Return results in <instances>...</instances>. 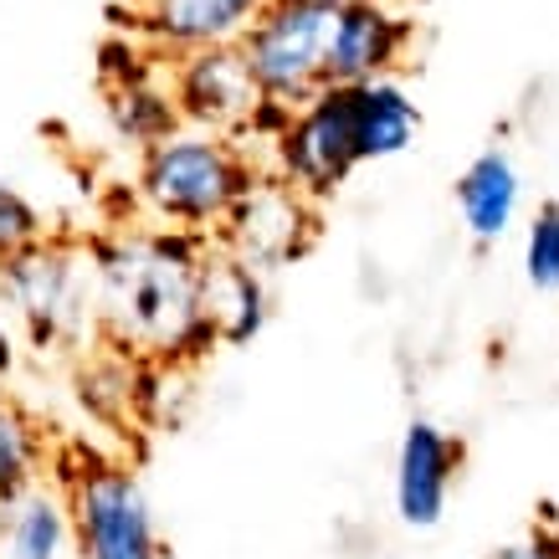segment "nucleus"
<instances>
[{"mask_svg":"<svg viewBox=\"0 0 559 559\" xmlns=\"http://www.w3.org/2000/svg\"><path fill=\"white\" fill-rule=\"evenodd\" d=\"M103 272L108 319L139 349L175 359H201L221 344L216 319L205 313V247L201 231L170 226L154 237H123L93 247Z\"/></svg>","mask_w":559,"mask_h":559,"instance_id":"f257e3e1","label":"nucleus"},{"mask_svg":"<svg viewBox=\"0 0 559 559\" xmlns=\"http://www.w3.org/2000/svg\"><path fill=\"white\" fill-rule=\"evenodd\" d=\"M267 175L257 170V159L237 144V134L216 129H175L139 159V201L150 205V216L186 226V231H211L226 226Z\"/></svg>","mask_w":559,"mask_h":559,"instance_id":"f03ea898","label":"nucleus"},{"mask_svg":"<svg viewBox=\"0 0 559 559\" xmlns=\"http://www.w3.org/2000/svg\"><path fill=\"white\" fill-rule=\"evenodd\" d=\"M340 5L329 0H267L241 32V57L252 68L262 98L298 108L329 83V41Z\"/></svg>","mask_w":559,"mask_h":559,"instance_id":"7ed1b4c3","label":"nucleus"},{"mask_svg":"<svg viewBox=\"0 0 559 559\" xmlns=\"http://www.w3.org/2000/svg\"><path fill=\"white\" fill-rule=\"evenodd\" d=\"M359 87L323 83L308 103L293 108V123L272 144V175L323 201L359 170Z\"/></svg>","mask_w":559,"mask_h":559,"instance_id":"20e7f679","label":"nucleus"},{"mask_svg":"<svg viewBox=\"0 0 559 559\" xmlns=\"http://www.w3.org/2000/svg\"><path fill=\"white\" fill-rule=\"evenodd\" d=\"M68 509L78 559H165L150 498L119 462L87 467L68 488Z\"/></svg>","mask_w":559,"mask_h":559,"instance_id":"39448f33","label":"nucleus"},{"mask_svg":"<svg viewBox=\"0 0 559 559\" xmlns=\"http://www.w3.org/2000/svg\"><path fill=\"white\" fill-rule=\"evenodd\" d=\"M170 93L180 103L186 123L216 129V134H247L257 103H262V87H257L237 41L170 57Z\"/></svg>","mask_w":559,"mask_h":559,"instance_id":"423d86ee","label":"nucleus"},{"mask_svg":"<svg viewBox=\"0 0 559 559\" xmlns=\"http://www.w3.org/2000/svg\"><path fill=\"white\" fill-rule=\"evenodd\" d=\"M416 21L406 16L401 0H355L340 5L334 41H329V83H374L395 78L406 62Z\"/></svg>","mask_w":559,"mask_h":559,"instance_id":"0eeeda50","label":"nucleus"},{"mask_svg":"<svg viewBox=\"0 0 559 559\" xmlns=\"http://www.w3.org/2000/svg\"><path fill=\"white\" fill-rule=\"evenodd\" d=\"M0 293L16 304L26 334L47 349V344L62 340V329L78 313V267L57 247L36 241V247L0 262Z\"/></svg>","mask_w":559,"mask_h":559,"instance_id":"6e6552de","label":"nucleus"},{"mask_svg":"<svg viewBox=\"0 0 559 559\" xmlns=\"http://www.w3.org/2000/svg\"><path fill=\"white\" fill-rule=\"evenodd\" d=\"M457 467L462 441L447 437L437 421L416 416L401 437V452H395V513H401V524L437 528L441 513H447V498H452V483H457Z\"/></svg>","mask_w":559,"mask_h":559,"instance_id":"1a4fd4ad","label":"nucleus"},{"mask_svg":"<svg viewBox=\"0 0 559 559\" xmlns=\"http://www.w3.org/2000/svg\"><path fill=\"white\" fill-rule=\"evenodd\" d=\"M267 0H134V26L154 51L180 57L201 47H231Z\"/></svg>","mask_w":559,"mask_h":559,"instance_id":"9d476101","label":"nucleus"},{"mask_svg":"<svg viewBox=\"0 0 559 559\" xmlns=\"http://www.w3.org/2000/svg\"><path fill=\"white\" fill-rule=\"evenodd\" d=\"M308 226H313L308 195L272 175V180H262V186L231 211L226 241H231V252L247 257L252 267H267V262H288V257L304 252Z\"/></svg>","mask_w":559,"mask_h":559,"instance_id":"9b49d317","label":"nucleus"},{"mask_svg":"<svg viewBox=\"0 0 559 559\" xmlns=\"http://www.w3.org/2000/svg\"><path fill=\"white\" fill-rule=\"evenodd\" d=\"M519 201H524V180H519V165H513L503 150H483L457 175V211L462 226L473 241H498L519 221Z\"/></svg>","mask_w":559,"mask_h":559,"instance_id":"f8f14e48","label":"nucleus"},{"mask_svg":"<svg viewBox=\"0 0 559 559\" xmlns=\"http://www.w3.org/2000/svg\"><path fill=\"white\" fill-rule=\"evenodd\" d=\"M205 313L216 319L221 344H247L267 323V283L247 257H205Z\"/></svg>","mask_w":559,"mask_h":559,"instance_id":"ddd939ff","label":"nucleus"},{"mask_svg":"<svg viewBox=\"0 0 559 559\" xmlns=\"http://www.w3.org/2000/svg\"><path fill=\"white\" fill-rule=\"evenodd\" d=\"M359 87V159L380 165L406 154L421 134V108L395 78H374V83H355Z\"/></svg>","mask_w":559,"mask_h":559,"instance_id":"4468645a","label":"nucleus"},{"mask_svg":"<svg viewBox=\"0 0 559 559\" xmlns=\"http://www.w3.org/2000/svg\"><path fill=\"white\" fill-rule=\"evenodd\" d=\"M72 539V509L47 488L5 503V559H62Z\"/></svg>","mask_w":559,"mask_h":559,"instance_id":"2eb2a0df","label":"nucleus"},{"mask_svg":"<svg viewBox=\"0 0 559 559\" xmlns=\"http://www.w3.org/2000/svg\"><path fill=\"white\" fill-rule=\"evenodd\" d=\"M108 119L129 144L150 150L159 139H170L175 129H186V114L175 103L170 83H129V87H108Z\"/></svg>","mask_w":559,"mask_h":559,"instance_id":"dca6fc26","label":"nucleus"},{"mask_svg":"<svg viewBox=\"0 0 559 559\" xmlns=\"http://www.w3.org/2000/svg\"><path fill=\"white\" fill-rule=\"evenodd\" d=\"M36 473H41V431L11 395H0V509L32 492Z\"/></svg>","mask_w":559,"mask_h":559,"instance_id":"f3484780","label":"nucleus"},{"mask_svg":"<svg viewBox=\"0 0 559 559\" xmlns=\"http://www.w3.org/2000/svg\"><path fill=\"white\" fill-rule=\"evenodd\" d=\"M524 277H528V288L559 293V201L539 205V211H534V221H528Z\"/></svg>","mask_w":559,"mask_h":559,"instance_id":"a211bd4d","label":"nucleus"},{"mask_svg":"<svg viewBox=\"0 0 559 559\" xmlns=\"http://www.w3.org/2000/svg\"><path fill=\"white\" fill-rule=\"evenodd\" d=\"M159 57L165 51H154L150 41L139 32L129 36H114V41H103V62H98V78L103 87H129V83H150L154 68H159Z\"/></svg>","mask_w":559,"mask_h":559,"instance_id":"6ab92c4d","label":"nucleus"},{"mask_svg":"<svg viewBox=\"0 0 559 559\" xmlns=\"http://www.w3.org/2000/svg\"><path fill=\"white\" fill-rule=\"evenodd\" d=\"M41 241V216H36V205L21 195V190L0 186V262L5 257L26 252Z\"/></svg>","mask_w":559,"mask_h":559,"instance_id":"aec40b11","label":"nucleus"},{"mask_svg":"<svg viewBox=\"0 0 559 559\" xmlns=\"http://www.w3.org/2000/svg\"><path fill=\"white\" fill-rule=\"evenodd\" d=\"M488 559H559V528H539L524 544H509V549H498Z\"/></svg>","mask_w":559,"mask_h":559,"instance_id":"412c9836","label":"nucleus"},{"mask_svg":"<svg viewBox=\"0 0 559 559\" xmlns=\"http://www.w3.org/2000/svg\"><path fill=\"white\" fill-rule=\"evenodd\" d=\"M11 365H16V340H11V329L0 319V374H11Z\"/></svg>","mask_w":559,"mask_h":559,"instance_id":"4be33fe9","label":"nucleus"},{"mask_svg":"<svg viewBox=\"0 0 559 559\" xmlns=\"http://www.w3.org/2000/svg\"><path fill=\"white\" fill-rule=\"evenodd\" d=\"M401 5H406V11H411V5H426V0H401Z\"/></svg>","mask_w":559,"mask_h":559,"instance_id":"5701e85b","label":"nucleus"},{"mask_svg":"<svg viewBox=\"0 0 559 559\" xmlns=\"http://www.w3.org/2000/svg\"><path fill=\"white\" fill-rule=\"evenodd\" d=\"M329 5H355V0H329Z\"/></svg>","mask_w":559,"mask_h":559,"instance_id":"b1692460","label":"nucleus"}]
</instances>
